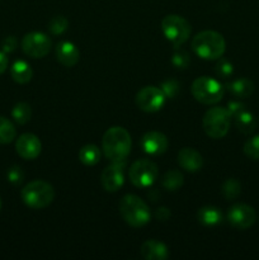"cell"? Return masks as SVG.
Instances as JSON below:
<instances>
[{"label": "cell", "mask_w": 259, "mask_h": 260, "mask_svg": "<svg viewBox=\"0 0 259 260\" xmlns=\"http://www.w3.org/2000/svg\"><path fill=\"white\" fill-rule=\"evenodd\" d=\"M24 178V174H23L22 169L19 167H13L10 168L9 172H8V179H9L10 183L13 184H20Z\"/></svg>", "instance_id": "1f68e13d"}, {"label": "cell", "mask_w": 259, "mask_h": 260, "mask_svg": "<svg viewBox=\"0 0 259 260\" xmlns=\"http://www.w3.org/2000/svg\"><path fill=\"white\" fill-rule=\"evenodd\" d=\"M79 160L83 162L86 167H93V165L98 164L101 160V151L96 145L89 144L85 145L79 151Z\"/></svg>", "instance_id": "44dd1931"}, {"label": "cell", "mask_w": 259, "mask_h": 260, "mask_svg": "<svg viewBox=\"0 0 259 260\" xmlns=\"http://www.w3.org/2000/svg\"><path fill=\"white\" fill-rule=\"evenodd\" d=\"M184 183V177L177 169L168 170L163 177V187L167 190H178Z\"/></svg>", "instance_id": "603a6c76"}, {"label": "cell", "mask_w": 259, "mask_h": 260, "mask_svg": "<svg viewBox=\"0 0 259 260\" xmlns=\"http://www.w3.org/2000/svg\"><path fill=\"white\" fill-rule=\"evenodd\" d=\"M56 57L61 65L66 68H73L80 58V52L74 43L62 41L56 46Z\"/></svg>", "instance_id": "9a60e30c"}, {"label": "cell", "mask_w": 259, "mask_h": 260, "mask_svg": "<svg viewBox=\"0 0 259 260\" xmlns=\"http://www.w3.org/2000/svg\"><path fill=\"white\" fill-rule=\"evenodd\" d=\"M55 189L45 180H33L22 189V200L25 206L33 210H42L52 203Z\"/></svg>", "instance_id": "277c9868"}, {"label": "cell", "mask_w": 259, "mask_h": 260, "mask_svg": "<svg viewBox=\"0 0 259 260\" xmlns=\"http://www.w3.org/2000/svg\"><path fill=\"white\" fill-rule=\"evenodd\" d=\"M157 165L149 159L136 160L130 168V180L137 188H147L154 184L157 178Z\"/></svg>", "instance_id": "ba28073f"}, {"label": "cell", "mask_w": 259, "mask_h": 260, "mask_svg": "<svg viewBox=\"0 0 259 260\" xmlns=\"http://www.w3.org/2000/svg\"><path fill=\"white\" fill-rule=\"evenodd\" d=\"M190 91L196 101L200 103L216 104L222 99L225 88L216 79L210 78V76H201L193 81Z\"/></svg>", "instance_id": "8992f818"}, {"label": "cell", "mask_w": 259, "mask_h": 260, "mask_svg": "<svg viewBox=\"0 0 259 260\" xmlns=\"http://www.w3.org/2000/svg\"><path fill=\"white\" fill-rule=\"evenodd\" d=\"M10 76H12L13 80L18 84H27L29 83L30 79L33 76L32 68L29 66V63L25 62L23 60H18L13 63V66L10 68Z\"/></svg>", "instance_id": "ffe728a7"}, {"label": "cell", "mask_w": 259, "mask_h": 260, "mask_svg": "<svg viewBox=\"0 0 259 260\" xmlns=\"http://www.w3.org/2000/svg\"><path fill=\"white\" fill-rule=\"evenodd\" d=\"M102 185L107 192H117L123 185V161H113L102 172Z\"/></svg>", "instance_id": "4fadbf2b"}, {"label": "cell", "mask_w": 259, "mask_h": 260, "mask_svg": "<svg viewBox=\"0 0 259 260\" xmlns=\"http://www.w3.org/2000/svg\"><path fill=\"white\" fill-rule=\"evenodd\" d=\"M192 50L205 60H217L222 57L226 50V42L222 35L215 30H203L192 40Z\"/></svg>", "instance_id": "7a4b0ae2"}, {"label": "cell", "mask_w": 259, "mask_h": 260, "mask_svg": "<svg viewBox=\"0 0 259 260\" xmlns=\"http://www.w3.org/2000/svg\"><path fill=\"white\" fill-rule=\"evenodd\" d=\"M140 145H141V149L144 150V152L151 155V156H159L167 151L169 141H168L167 136L161 132L150 131L141 137Z\"/></svg>", "instance_id": "7c38bea8"}, {"label": "cell", "mask_w": 259, "mask_h": 260, "mask_svg": "<svg viewBox=\"0 0 259 260\" xmlns=\"http://www.w3.org/2000/svg\"><path fill=\"white\" fill-rule=\"evenodd\" d=\"M226 89L235 98H248L254 93V83L250 79L240 78L226 84Z\"/></svg>", "instance_id": "ac0fdd59"}, {"label": "cell", "mask_w": 259, "mask_h": 260, "mask_svg": "<svg viewBox=\"0 0 259 260\" xmlns=\"http://www.w3.org/2000/svg\"><path fill=\"white\" fill-rule=\"evenodd\" d=\"M197 218L203 226L212 228V226H217L218 223L222 222V212L220 211V208L215 207V206H205L198 210Z\"/></svg>", "instance_id": "d6986e66"}, {"label": "cell", "mask_w": 259, "mask_h": 260, "mask_svg": "<svg viewBox=\"0 0 259 260\" xmlns=\"http://www.w3.org/2000/svg\"><path fill=\"white\" fill-rule=\"evenodd\" d=\"M32 116V109L28 103L20 102V103L15 104L14 108L12 109V117L14 121L19 124H25L30 119Z\"/></svg>", "instance_id": "d4e9b609"}, {"label": "cell", "mask_w": 259, "mask_h": 260, "mask_svg": "<svg viewBox=\"0 0 259 260\" xmlns=\"http://www.w3.org/2000/svg\"><path fill=\"white\" fill-rule=\"evenodd\" d=\"M15 127L12 122L5 117L0 116V144H10L15 139Z\"/></svg>", "instance_id": "cb8c5ba5"}, {"label": "cell", "mask_w": 259, "mask_h": 260, "mask_svg": "<svg viewBox=\"0 0 259 260\" xmlns=\"http://www.w3.org/2000/svg\"><path fill=\"white\" fill-rule=\"evenodd\" d=\"M255 211L245 203H238L229 208L228 221L233 228L238 230H246L255 222Z\"/></svg>", "instance_id": "8fae6325"}, {"label": "cell", "mask_w": 259, "mask_h": 260, "mask_svg": "<svg viewBox=\"0 0 259 260\" xmlns=\"http://www.w3.org/2000/svg\"><path fill=\"white\" fill-rule=\"evenodd\" d=\"M160 89H161L167 98H174L179 93V84L175 80H167L161 84Z\"/></svg>", "instance_id": "4dcf8cb0"}, {"label": "cell", "mask_w": 259, "mask_h": 260, "mask_svg": "<svg viewBox=\"0 0 259 260\" xmlns=\"http://www.w3.org/2000/svg\"><path fill=\"white\" fill-rule=\"evenodd\" d=\"M234 119H235V124L238 127V129L240 132H243V134L249 135L251 132H254V129H255V118H254L253 113H250L248 109H244L238 116L234 117Z\"/></svg>", "instance_id": "7402d4cb"}, {"label": "cell", "mask_w": 259, "mask_h": 260, "mask_svg": "<svg viewBox=\"0 0 259 260\" xmlns=\"http://www.w3.org/2000/svg\"><path fill=\"white\" fill-rule=\"evenodd\" d=\"M244 154L253 160H259V135L251 137L244 145Z\"/></svg>", "instance_id": "83f0119b"}, {"label": "cell", "mask_w": 259, "mask_h": 260, "mask_svg": "<svg viewBox=\"0 0 259 260\" xmlns=\"http://www.w3.org/2000/svg\"><path fill=\"white\" fill-rule=\"evenodd\" d=\"M0 208H2V202H0Z\"/></svg>", "instance_id": "8d00e7d4"}, {"label": "cell", "mask_w": 259, "mask_h": 260, "mask_svg": "<svg viewBox=\"0 0 259 260\" xmlns=\"http://www.w3.org/2000/svg\"><path fill=\"white\" fill-rule=\"evenodd\" d=\"M221 190H222L223 197H225L226 200L231 201V200H235V198L240 194L241 185L240 183H239V180L234 179V178H230V179L223 182Z\"/></svg>", "instance_id": "484cf974"}, {"label": "cell", "mask_w": 259, "mask_h": 260, "mask_svg": "<svg viewBox=\"0 0 259 260\" xmlns=\"http://www.w3.org/2000/svg\"><path fill=\"white\" fill-rule=\"evenodd\" d=\"M15 150L18 155L25 160H33L40 156L42 144L40 139L33 134H23L15 142Z\"/></svg>", "instance_id": "5bb4252c"}, {"label": "cell", "mask_w": 259, "mask_h": 260, "mask_svg": "<svg viewBox=\"0 0 259 260\" xmlns=\"http://www.w3.org/2000/svg\"><path fill=\"white\" fill-rule=\"evenodd\" d=\"M8 62H9V61H8L7 53L3 52V51H0V75H2L5 70H7Z\"/></svg>", "instance_id": "d590c367"}, {"label": "cell", "mask_w": 259, "mask_h": 260, "mask_svg": "<svg viewBox=\"0 0 259 260\" xmlns=\"http://www.w3.org/2000/svg\"><path fill=\"white\" fill-rule=\"evenodd\" d=\"M51 42L50 38L41 32H30L25 35L22 40V50L27 56L32 58H42L50 52Z\"/></svg>", "instance_id": "9c48e42d"}, {"label": "cell", "mask_w": 259, "mask_h": 260, "mask_svg": "<svg viewBox=\"0 0 259 260\" xmlns=\"http://www.w3.org/2000/svg\"><path fill=\"white\" fill-rule=\"evenodd\" d=\"M244 109H246V106L244 103H241V102H236V101L229 102L228 111H229V113H230V116L233 117V118L235 116H238L240 112H243Z\"/></svg>", "instance_id": "d6a6232c"}, {"label": "cell", "mask_w": 259, "mask_h": 260, "mask_svg": "<svg viewBox=\"0 0 259 260\" xmlns=\"http://www.w3.org/2000/svg\"><path fill=\"white\" fill-rule=\"evenodd\" d=\"M165 94L156 86H145L136 94V104L141 111L154 113L160 111L165 103Z\"/></svg>", "instance_id": "30bf717a"}, {"label": "cell", "mask_w": 259, "mask_h": 260, "mask_svg": "<svg viewBox=\"0 0 259 260\" xmlns=\"http://www.w3.org/2000/svg\"><path fill=\"white\" fill-rule=\"evenodd\" d=\"M69 27V20L62 15H57L53 17L52 19L48 22V29L52 35H62Z\"/></svg>", "instance_id": "4316f807"}, {"label": "cell", "mask_w": 259, "mask_h": 260, "mask_svg": "<svg viewBox=\"0 0 259 260\" xmlns=\"http://www.w3.org/2000/svg\"><path fill=\"white\" fill-rule=\"evenodd\" d=\"M119 213L124 222L132 228H141L150 221L151 213L146 203L135 194H126L119 202Z\"/></svg>", "instance_id": "3957f363"}, {"label": "cell", "mask_w": 259, "mask_h": 260, "mask_svg": "<svg viewBox=\"0 0 259 260\" xmlns=\"http://www.w3.org/2000/svg\"><path fill=\"white\" fill-rule=\"evenodd\" d=\"M172 63L178 69H185L190 63V58L187 52H184V51H178V52H175L173 55Z\"/></svg>", "instance_id": "f546056e"}, {"label": "cell", "mask_w": 259, "mask_h": 260, "mask_svg": "<svg viewBox=\"0 0 259 260\" xmlns=\"http://www.w3.org/2000/svg\"><path fill=\"white\" fill-rule=\"evenodd\" d=\"M141 256L146 260H165L169 256L167 245L159 240H146L140 249Z\"/></svg>", "instance_id": "e0dca14e"}, {"label": "cell", "mask_w": 259, "mask_h": 260, "mask_svg": "<svg viewBox=\"0 0 259 260\" xmlns=\"http://www.w3.org/2000/svg\"><path fill=\"white\" fill-rule=\"evenodd\" d=\"M231 116L228 108L223 107H213L205 113L202 119L203 131L211 139H222L228 135L230 128Z\"/></svg>", "instance_id": "5b68a950"}, {"label": "cell", "mask_w": 259, "mask_h": 260, "mask_svg": "<svg viewBox=\"0 0 259 260\" xmlns=\"http://www.w3.org/2000/svg\"><path fill=\"white\" fill-rule=\"evenodd\" d=\"M2 47H3V52L5 53L13 52V51L15 50V47H17V40H15L13 36H9V37H7L4 41H3Z\"/></svg>", "instance_id": "836d02e7"}, {"label": "cell", "mask_w": 259, "mask_h": 260, "mask_svg": "<svg viewBox=\"0 0 259 260\" xmlns=\"http://www.w3.org/2000/svg\"><path fill=\"white\" fill-rule=\"evenodd\" d=\"M161 30L167 40L175 48L180 47L190 36V24L187 19L177 14H169L161 20Z\"/></svg>", "instance_id": "52a82bcc"}, {"label": "cell", "mask_w": 259, "mask_h": 260, "mask_svg": "<svg viewBox=\"0 0 259 260\" xmlns=\"http://www.w3.org/2000/svg\"><path fill=\"white\" fill-rule=\"evenodd\" d=\"M233 73H234L233 63H231L230 61L225 60V58H221V60L217 62V65H216V74H217V76H220V78L228 79L233 75Z\"/></svg>", "instance_id": "f1b7e54d"}, {"label": "cell", "mask_w": 259, "mask_h": 260, "mask_svg": "<svg viewBox=\"0 0 259 260\" xmlns=\"http://www.w3.org/2000/svg\"><path fill=\"white\" fill-rule=\"evenodd\" d=\"M178 162L187 172L196 173L202 168L203 159L197 150L192 147H184L178 152Z\"/></svg>", "instance_id": "2e32d148"}, {"label": "cell", "mask_w": 259, "mask_h": 260, "mask_svg": "<svg viewBox=\"0 0 259 260\" xmlns=\"http://www.w3.org/2000/svg\"><path fill=\"white\" fill-rule=\"evenodd\" d=\"M170 212L167 207H160L157 208L156 211V217L157 220H161V221H167L169 218Z\"/></svg>", "instance_id": "e575fe53"}, {"label": "cell", "mask_w": 259, "mask_h": 260, "mask_svg": "<svg viewBox=\"0 0 259 260\" xmlns=\"http://www.w3.org/2000/svg\"><path fill=\"white\" fill-rule=\"evenodd\" d=\"M102 147L107 159L112 161H124L131 151V136L123 127H111L103 135Z\"/></svg>", "instance_id": "6da1fadb"}]
</instances>
